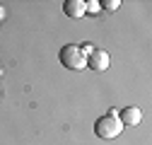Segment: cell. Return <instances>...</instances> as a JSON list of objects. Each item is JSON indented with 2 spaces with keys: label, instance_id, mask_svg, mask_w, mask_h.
<instances>
[{
  "label": "cell",
  "instance_id": "obj_1",
  "mask_svg": "<svg viewBox=\"0 0 152 145\" xmlns=\"http://www.w3.org/2000/svg\"><path fill=\"white\" fill-rule=\"evenodd\" d=\"M58 58H61V63L68 70H82V68H87V53L77 44H65L61 48V53H58Z\"/></svg>",
  "mask_w": 152,
  "mask_h": 145
},
{
  "label": "cell",
  "instance_id": "obj_2",
  "mask_svg": "<svg viewBox=\"0 0 152 145\" xmlns=\"http://www.w3.org/2000/svg\"><path fill=\"white\" fill-rule=\"evenodd\" d=\"M123 131V123L118 121V116H102L97 123H94V133H97L102 140H113L118 138Z\"/></svg>",
  "mask_w": 152,
  "mask_h": 145
},
{
  "label": "cell",
  "instance_id": "obj_6",
  "mask_svg": "<svg viewBox=\"0 0 152 145\" xmlns=\"http://www.w3.org/2000/svg\"><path fill=\"white\" fill-rule=\"evenodd\" d=\"M99 7H104V10H118L121 7V0H102V3H99Z\"/></svg>",
  "mask_w": 152,
  "mask_h": 145
},
{
  "label": "cell",
  "instance_id": "obj_8",
  "mask_svg": "<svg viewBox=\"0 0 152 145\" xmlns=\"http://www.w3.org/2000/svg\"><path fill=\"white\" fill-rule=\"evenodd\" d=\"M0 78H3V68H0Z\"/></svg>",
  "mask_w": 152,
  "mask_h": 145
},
{
  "label": "cell",
  "instance_id": "obj_7",
  "mask_svg": "<svg viewBox=\"0 0 152 145\" xmlns=\"http://www.w3.org/2000/svg\"><path fill=\"white\" fill-rule=\"evenodd\" d=\"M85 10L87 12H99V3L97 0H89V3H85Z\"/></svg>",
  "mask_w": 152,
  "mask_h": 145
},
{
  "label": "cell",
  "instance_id": "obj_5",
  "mask_svg": "<svg viewBox=\"0 0 152 145\" xmlns=\"http://www.w3.org/2000/svg\"><path fill=\"white\" fill-rule=\"evenodd\" d=\"M63 12L68 17H72V20H80V17L87 12L85 10V0H65L63 3Z\"/></svg>",
  "mask_w": 152,
  "mask_h": 145
},
{
  "label": "cell",
  "instance_id": "obj_4",
  "mask_svg": "<svg viewBox=\"0 0 152 145\" xmlns=\"http://www.w3.org/2000/svg\"><path fill=\"white\" fill-rule=\"evenodd\" d=\"M118 121L123 123V126H138L140 121H142V111L138 106H126L123 111L118 114Z\"/></svg>",
  "mask_w": 152,
  "mask_h": 145
},
{
  "label": "cell",
  "instance_id": "obj_3",
  "mask_svg": "<svg viewBox=\"0 0 152 145\" xmlns=\"http://www.w3.org/2000/svg\"><path fill=\"white\" fill-rule=\"evenodd\" d=\"M87 68L97 70V72H104L109 68V53L102 51V48H92L87 53Z\"/></svg>",
  "mask_w": 152,
  "mask_h": 145
}]
</instances>
